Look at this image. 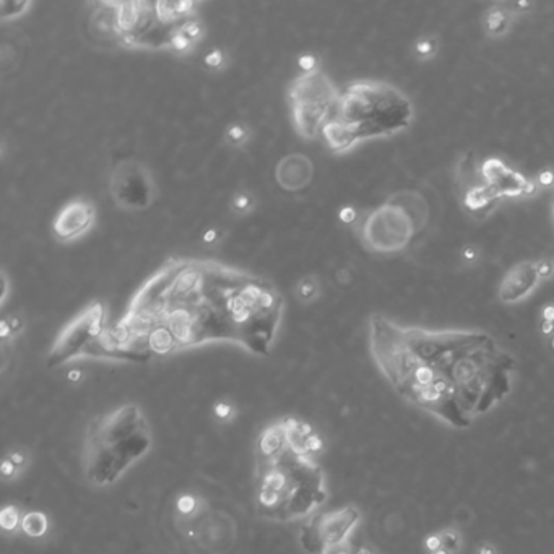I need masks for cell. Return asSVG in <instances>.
<instances>
[{
	"mask_svg": "<svg viewBox=\"0 0 554 554\" xmlns=\"http://www.w3.org/2000/svg\"><path fill=\"white\" fill-rule=\"evenodd\" d=\"M542 276L538 261H522L514 265L499 283L498 298L504 304H517L538 288Z\"/></svg>",
	"mask_w": 554,
	"mask_h": 554,
	"instance_id": "cell-13",
	"label": "cell"
},
{
	"mask_svg": "<svg viewBox=\"0 0 554 554\" xmlns=\"http://www.w3.org/2000/svg\"><path fill=\"white\" fill-rule=\"evenodd\" d=\"M325 554H354V551H353V548H351V543H350V544H345V546L332 549V551H327Z\"/></svg>",
	"mask_w": 554,
	"mask_h": 554,
	"instance_id": "cell-38",
	"label": "cell"
},
{
	"mask_svg": "<svg viewBox=\"0 0 554 554\" xmlns=\"http://www.w3.org/2000/svg\"><path fill=\"white\" fill-rule=\"evenodd\" d=\"M204 62L208 69L212 70H219L226 64V57H224V52L219 49H212L204 57Z\"/></svg>",
	"mask_w": 554,
	"mask_h": 554,
	"instance_id": "cell-26",
	"label": "cell"
},
{
	"mask_svg": "<svg viewBox=\"0 0 554 554\" xmlns=\"http://www.w3.org/2000/svg\"><path fill=\"white\" fill-rule=\"evenodd\" d=\"M354 554H372V551H371V549H368V548H359Z\"/></svg>",
	"mask_w": 554,
	"mask_h": 554,
	"instance_id": "cell-40",
	"label": "cell"
},
{
	"mask_svg": "<svg viewBox=\"0 0 554 554\" xmlns=\"http://www.w3.org/2000/svg\"><path fill=\"white\" fill-rule=\"evenodd\" d=\"M181 32L186 34L189 39H192L193 43H197L202 36H204V26H202L199 20L189 19L181 25Z\"/></svg>",
	"mask_w": 554,
	"mask_h": 554,
	"instance_id": "cell-25",
	"label": "cell"
},
{
	"mask_svg": "<svg viewBox=\"0 0 554 554\" xmlns=\"http://www.w3.org/2000/svg\"><path fill=\"white\" fill-rule=\"evenodd\" d=\"M461 258H463V262H468V263H473L478 261V249L474 248V245H467V248H463L461 250Z\"/></svg>",
	"mask_w": 554,
	"mask_h": 554,
	"instance_id": "cell-32",
	"label": "cell"
},
{
	"mask_svg": "<svg viewBox=\"0 0 554 554\" xmlns=\"http://www.w3.org/2000/svg\"><path fill=\"white\" fill-rule=\"evenodd\" d=\"M95 221V206L85 199H75L65 204L52 223L54 236L62 243L77 239L90 230Z\"/></svg>",
	"mask_w": 554,
	"mask_h": 554,
	"instance_id": "cell-14",
	"label": "cell"
},
{
	"mask_svg": "<svg viewBox=\"0 0 554 554\" xmlns=\"http://www.w3.org/2000/svg\"><path fill=\"white\" fill-rule=\"evenodd\" d=\"M480 184L485 189L492 202H498L503 197H523L533 195L536 184L518 171L505 166L498 158H490L483 162L480 169Z\"/></svg>",
	"mask_w": 554,
	"mask_h": 554,
	"instance_id": "cell-12",
	"label": "cell"
},
{
	"mask_svg": "<svg viewBox=\"0 0 554 554\" xmlns=\"http://www.w3.org/2000/svg\"><path fill=\"white\" fill-rule=\"evenodd\" d=\"M152 446V426L138 405L125 403L99 413L90 420L83 437V477L93 486H111L137 465Z\"/></svg>",
	"mask_w": 554,
	"mask_h": 554,
	"instance_id": "cell-4",
	"label": "cell"
},
{
	"mask_svg": "<svg viewBox=\"0 0 554 554\" xmlns=\"http://www.w3.org/2000/svg\"><path fill=\"white\" fill-rule=\"evenodd\" d=\"M281 307L276 289L257 276L213 262L171 261L140 288L95 356L148 361L212 341L268 354Z\"/></svg>",
	"mask_w": 554,
	"mask_h": 554,
	"instance_id": "cell-1",
	"label": "cell"
},
{
	"mask_svg": "<svg viewBox=\"0 0 554 554\" xmlns=\"http://www.w3.org/2000/svg\"><path fill=\"white\" fill-rule=\"evenodd\" d=\"M324 439L296 416L267 424L254 446V503L267 520H306L327 503Z\"/></svg>",
	"mask_w": 554,
	"mask_h": 554,
	"instance_id": "cell-3",
	"label": "cell"
},
{
	"mask_svg": "<svg viewBox=\"0 0 554 554\" xmlns=\"http://www.w3.org/2000/svg\"><path fill=\"white\" fill-rule=\"evenodd\" d=\"M165 529L178 554H234L241 540L239 522L226 503L192 487L169 499Z\"/></svg>",
	"mask_w": 554,
	"mask_h": 554,
	"instance_id": "cell-5",
	"label": "cell"
},
{
	"mask_svg": "<svg viewBox=\"0 0 554 554\" xmlns=\"http://www.w3.org/2000/svg\"><path fill=\"white\" fill-rule=\"evenodd\" d=\"M338 95L340 91L320 70L299 75L288 90L298 134L306 138L317 137L335 108Z\"/></svg>",
	"mask_w": 554,
	"mask_h": 554,
	"instance_id": "cell-8",
	"label": "cell"
},
{
	"mask_svg": "<svg viewBox=\"0 0 554 554\" xmlns=\"http://www.w3.org/2000/svg\"><path fill=\"white\" fill-rule=\"evenodd\" d=\"M106 330L104 306L93 302L60 332L47 354V366L57 368L83 356H95Z\"/></svg>",
	"mask_w": 554,
	"mask_h": 554,
	"instance_id": "cell-9",
	"label": "cell"
},
{
	"mask_svg": "<svg viewBox=\"0 0 554 554\" xmlns=\"http://www.w3.org/2000/svg\"><path fill=\"white\" fill-rule=\"evenodd\" d=\"M193 46H195V43H193L192 39H189L186 34L181 32V26L176 29L174 34L169 39V49H173L176 52H189L193 49Z\"/></svg>",
	"mask_w": 554,
	"mask_h": 554,
	"instance_id": "cell-22",
	"label": "cell"
},
{
	"mask_svg": "<svg viewBox=\"0 0 554 554\" xmlns=\"http://www.w3.org/2000/svg\"><path fill=\"white\" fill-rule=\"evenodd\" d=\"M314 165L306 155L293 153L285 156L276 166V181L287 191H299L311 182Z\"/></svg>",
	"mask_w": 554,
	"mask_h": 554,
	"instance_id": "cell-15",
	"label": "cell"
},
{
	"mask_svg": "<svg viewBox=\"0 0 554 554\" xmlns=\"http://www.w3.org/2000/svg\"><path fill=\"white\" fill-rule=\"evenodd\" d=\"M514 13L511 10H505L504 7H494L486 13L485 28L486 33L492 38H501L511 29Z\"/></svg>",
	"mask_w": 554,
	"mask_h": 554,
	"instance_id": "cell-16",
	"label": "cell"
},
{
	"mask_svg": "<svg viewBox=\"0 0 554 554\" xmlns=\"http://www.w3.org/2000/svg\"><path fill=\"white\" fill-rule=\"evenodd\" d=\"M215 413H217V416L221 418V420H226V418L231 416L232 408L228 405V403L221 402V403H218L217 407H215Z\"/></svg>",
	"mask_w": 554,
	"mask_h": 554,
	"instance_id": "cell-33",
	"label": "cell"
},
{
	"mask_svg": "<svg viewBox=\"0 0 554 554\" xmlns=\"http://www.w3.org/2000/svg\"><path fill=\"white\" fill-rule=\"evenodd\" d=\"M298 64L302 69V73H312L319 70V60L314 54H302L298 59Z\"/></svg>",
	"mask_w": 554,
	"mask_h": 554,
	"instance_id": "cell-28",
	"label": "cell"
},
{
	"mask_svg": "<svg viewBox=\"0 0 554 554\" xmlns=\"http://www.w3.org/2000/svg\"><path fill=\"white\" fill-rule=\"evenodd\" d=\"M21 518L19 509L15 505L8 504L0 512V525H2L3 531H15L19 527H21Z\"/></svg>",
	"mask_w": 554,
	"mask_h": 554,
	"instance_id": "cell-19",
	"label": "cell"
},
{
	"mask_svg": "<svg viewBox=\"0 0 554 554\" xmlns=\"http://www.w3.org/2000/svg\"><path fill=\"white\" fill-rule=\"evenodd\" d=\"M553 182H554V174L551 173V171H543V173L540 174V178H538L540 186H551Z\"/></svg>",
	"mask_w": 554,
	"mask_h": 554,
	"instance_id": "cell-36",
	"label": "cell"
},
{
	"mask_svg": "<svg viewBox=\"0 0 554 554\" xmlns=\"http://www.w3.org/2000/svg\"><path fill=\"white\" fill-rule=\"evenodd\" d=\"M112 199L127 210H143L153 204L156 186L147 166L137 160H124L114 168L109 182Z\"/></svg>",
	"mask_w": 554,
	"mask_h": 554,
	"instance_id": "cell-11",
	"label": "cell"
},
{
	"mask_svg": "<svg viewBox=\"0 0 554 554\" xmlns=\"http://www.w3.org/2000/svg\"><path fill=\"white\" fill-rule=\"evenodd\" d=\"M434 554H454V553H450V551H448V549H446V548H441V549H439V551H436Z\"/></svg>",
	"mask_w": 554,
	"mask_h": 554,
	"instance_id": "cell-41",
	"label": "cell"
},
{
	"mask_svg": "<svg viewBox=\"0 0 554 554\" xmlns=\"http://www.w3.org/2000/svg\"><path fill=\"white\" fill-rule=\"evenodd\" d=\"M226 138L234 145L245 143L249 138V129L241 122H236V124H231L226 129Z\"/></svg>",
	"mask_w": 554,
	"mask_h": 554,
	"instance_id": "cell-24",
	"label": "cell"
},
{
	"mask_svg": "<svg viewBox=\"0 0 554 554\" xmlns=\"http://www.w3.org/2000/svg\"><path fill=\"white\" fill-rule=\"evenodd\" d=\"M218 236H219L218 230H208V231H205V234H204V243H205V244H213L215 241L218 239Z\"/></svg>",
	"mask_w": 554,
	"mask_h": 554,
	"instance_id": "cell-37",
	"label": "cell"
},
{
	"mask_svg": "<svg viewBox=\"0 0 554 554\" xmlns=\"http://www.w3.org/2000/svg\"><path fill=\"white\" fill-rule=\"evenodd\" d=\"M442 536V543H444V548L448 549L450 553L457 554L460 549V544H461V535L459 533V530L455 529H444L439 531Z\"/></svg>",
	"mask_w": 554,
	"mask_h": 554,
	"instance_id": "cell-23",
	"label": "cell"
},
{
	"mask_svg": "<svg viewBox=\"0 0 554 554\" xmlns=\"http://www.w3.org/2000/svg\"><path fill=\"white\" fill-rule=\"evenodd\" d=\"M477 554H498V549H496V546L492 543L483 542L478 544Z\"/></svg>",
	"mask_w": 554,
	"mask_h": 554,
	"instance_id": "cell-35",
	"label": "cell"
},
{
	"mask_svg": "<svg viewBox=\"0 0 554 554\" xmlns=\"http://www.w3.org/2000/svg\"><path fill=\"white\" fill-rule=\"evenodd\" d=\"M7 460L10 461L13 467L19 468V472H20V470L23 468L25 463H26V454L23 450H13L12 454L7 457Z\"/></svg>",
	"mask_w": 554,
	"mask_h": 554,
	"instance_id": "cell-29",
	"label": "cell"
},
{
	"mask_svg": "<svg viewBox=\"0 0 554 554\" xmlns=\"http://www.w3.org/2000/svg\"><path fill=\"white\" fill-rule=\"evenodd\" d=\"M439 51L437 38L434 36H423L418 38L415 44H413V54H415L420 60H431L436 57Z\"/></svg>",
	"mask_w": 554,
	"mask_h": 554,
	"instance_id": "cell-18",
	"label": "cell"
},
{
	"mask_svg": "<svg viewBox=\"0 0 554 554\" xmlns=\"http://www.w3.org/2000/svg\"><path fill=\"white\" fill-rule=\"evenodd\" d=\"M47 529H49V520L43 512H28L21 518V530L29 538H41Z\"/></svg>",
	"mask_w": 554,
	"mask_h": 554,
	"instance_id": "cell-17",
	"label": "cell"
},
{
	"mask_svg": "<svg viewBox=\"0 0 554 554\" xmlns=\"http://www.w3.org/2000/svg\"><path fill=\"white\" fill-rule=\"evenodd\" d=\"M542 322L554 324V304H546L542 309Z\"/></svg>",
	"mask_w": 554,
	"mask_h": 554,
	"instance_id": "cell-34",
	"label": "cell"
},
{
	"mask_svg": "<svg viewBox=\"0 0 554 554\" xmlns=\"http://www.w3.org/2000/svg\"><path fill=\"white\" fill-rule=\"evenodd\" d=\"M540 328H542V333L544 337H554V324L542 322V325H540Z\"/></svg>",
	"mask_w": 554,
	"mask_h": 554,
	"instance_id": "cell-39",
	"label": "cell"
},
{
	"mask_svg": "<svg viewBox=\"0 0 554 554\" xmlns=\"http://www.w3.org/2000/svg\"><path fill=\"white\" fill-rule=\"evenodd\" d=\"M368 341L395 392L448 428L468 429L514 390L516 358L487 332L402 325L374 314Z\"/></svg>",
	"mask_w": 554,
	"mask_h": 554,
	"instance_id": "cell-2",
	"label": "cell"
},
{
	"mask_svg": "<svg viewBox=\"0 0 554 554\" xmlns=\"http://www.w3.org/2000/svg\"><path fill=\"white\" fill-rule=\"evenodd\" d=\"M361 522V511L353 504L306 518L299 530V543L311 554H325L350 544L351 535Z\"/></svg>",
	"mask_w": 554,
	"mask_h": 554,
	"instance_id": "cell-10",
	"label": "cell"
},
{
	"mask_svg": "<svg viewBox=\"0 0 554 554\" xmlns=\"http://www.w3.org/2000/svg\"><path fill=\"white\" fill-rule=\"evenodd\" d=\"M317 293H319V283L314 276H306V278H302L301 281H299L298 296L301 299H304V301H311V299H314L315 296H317Z\"/></svg>",
	"mask_w": 554,
	"mask_h": 554,
	"instance_id": "cell-21",
	"label": "cell"
},
{
	"mask_svg": "<svg viewBox=\"0 0 554 554\" xmlns=\"http://www.w3.org/2000/svg\"><path fill=\"white\" fill-rule=\"evenodd\" d=\"M538 272H540V276H542V280L549 278L554 272L553 262L551 261H538Z\"/></svg>",
	"mask_w": 554,
	"mask_h": 554,
	"instance_id": "cell-30",
	"label": "cell"
},
{
	"mask_svg": "<svg viewBox=\"0 0 554 554\" xmlns=\"http://www.w3.org/2000/svg\"><path fill=\"white\" fill-rule=\"evenodd\" d=\"M551 348H553V350H554V337H553V338H551Z\"/></svg>",
	"mask_w": 554,
	"mask_h": 554,
	"instance_id": "cell-42",
	"label": "cell"
},
{
	"mask_svg": "<svg viewBox=\"0 0 554 554\" xmlns=\"http://www.w3.org/2000/svg\"><path fill=\"white\" fill-rule=\"evenodd\" d=\"M330 117L354 147L364 140L390 137L410 129L415 108L410 96L390 83L359 80L340 91Z\"/></svg>",
	"mask_w": 554,
	"mask_h": 554,
	"instance_id": "cell-6",
	"label": "cell"
},
{
	"mask_svg": "<svg viewBox=\"0 0 554 554\" xmlns=\"http://www.w3.org/2000/svg\"><path fill=\"white\" fill-rule=\"evenodd\" d=\"M429 221V205L420 192L403 191L390 195L363 219L361 241L369 250L395 254L405 250Z\"/></svg>",
	"mask_w": 554,
	"mask_h": 554,
	"instance_id": "cell-7",
	"label": "cell"
},
{
	"mask_svg": "<svg viewBox=\"0 0 554 554\" xmlns=\"http://www.w3.org/2000/svg\"><path fill=\"white\" fill-rule=\"evenodd\" d=\"M338 217H340L343 223L350 224L356 219V210L353 208V206H343V208L340 210V213H338Z\"/></svg>",
	"mask_w": 554,
	"mask_h": 554,
	"instance_id": "cell-31",
	"label": "cell"
},
{
	"mask_svg": "<svg viewBox=\"0 0 554 554\" xmlns=\"http://www.w3.org/2000/svg\"><path fill=\"white\" fill-rule=\"evenodd\" d=\"M254 205H256V199H254L252 193H249V192L236 193V195L232 197V200H231L232 212H236L239 215L249 213L250 210L254 208Z\"/></svg>",
	"mask_w": 554,
	"mask_h": 554,
	"instance_id": "cell-20",
	"label": "cell"
},
{
	"mask_svg": "<svg viewBox=\"0 0 554 554\" xmlns=\"http://www.w3.org/2000/svg\"><path fill=\"white\" fill-rule=\"evenodd\" d=\"M423 548L424 551L428 554H434L439 549L444 548V543H442V536L439 531H434V533H429L424 536L423 540Z\"/></svg>",
	"mask_w": 554,
	"mask_h": 554,
	"instance_id": "cell-27",
	"label": "cell"
}]
</instances>
